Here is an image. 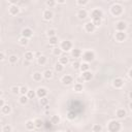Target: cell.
Instances as JSON below:
<instances>
[{
	"label": "cell",
	"instance_id": "obj_38",
	"mask_svg": "<svg viewBox=\"0 0 132 132\" xmlns=\"http://www.w3.org/2000/svg\"><path fill=\"white\" fill-rule=\"evenodd\" d=\"M58 42H59V40H58L57 36H54V37L50 38V44H51V45H57Z\"/></svg>",
	"mask_w": 132,
	"mask_h": 132
},
{
	"label": "cell",
	"instance_id": "obj_1",
	"mask_svg": "<svg viewBox=\"0 0 132 132\" xmlns=\"http://www.w3.org/2000/svg\"><path fill=\"white\" fill-rule=\"evenodd\" d=\"M122 129V124L120 121H116V120H111L108 124H107V130L109 132H119Z\"/></svg>",
	"mask_w": 132,
	"mask_h": 132
},
{
	"label": "cell",
	"instance_id": "obj_54",
	"mask_svg": "<svg viewBox=\"0 0 132 132\" xmlns=\"http://www.w3.org/2000/svg\"><path fill=\"white\" fill-rule=\"evenodd\" d=\"M129 97H130V99H132V91L129 93Z\"/></svg>",
	"mask_w": 132,
	"mask_h": 132
},
{
	"label": "cell",
	"instance_id": "obj_15",
	"mask_svg": "<svg viewBox=\"0 0 132 132\" xmlns=\"http://www.w3.org/2000/svg\"><path fill=\"white\" fill-rule=\"evenodd\" d=\"M53 12L50 10V9H45L44 11H43V13H42V16H43V19L45 20V21H50V20H52L53 19Z\"/></svg>",
	"mask_w": 132,
	"mask_h": 132
},
{
	"label": "cell",
	"instance_id": "obj_16",
	"mask_svg": "<svg viewBox=\"0 0 132 132\" xmlns=\"http://www.w3.org/2000/svg\"><path fill=\"white\" fill-rule=\"evenodd\" d=\"M77 18L79 19V20H85L87 16H88V12H87V10H85V9H79L78 11H77Z\"/></svg>",
	"mask_w": 132,
	"mask_h": 132
},
{
	"label": "cell",
	"instance_id": "obj_34",
	"mask_svg": "<svg viewBox=\"0 0 132 132\" xmlns=\"http://www.w3.org/2000/svg\"><path fill=\"white\" fill-rule=\"evenodd\" d=\"M20 89H21V87H18V86H12V87L10 88V91H11V93H12V94L16 95V94H20Z\"/></svg>",
	"mask_w": 132,
	"mask_h": 132
},
{
	"label": "cell",
	"instance_id": "obj_49",
	"mask_svg": "<svg viewBox=\"0 0 132 132\" xmlns=\"http://www.w3.org/2000/svg\"><path fill=\"white\" fill-rule=\"evenodd\" d=\"M5 59V55H4V52H0V60L3 61Z\"/></svg>",
	"mask_w": 132,
	"mask_h": 132
},
{
	"label": "cell",
	"instance_id": "obj_18",
	"mask_svg": "<svg viewBox=\"0 0 132 132\" xmlns=\"http://www.w3.org/2000/svg\"><path fill=\"white\" fill-rule=\"evenodd\" d=\"M126 114H127V111L124 108H120V109L117 110V112H116V116H117L119 119H124L126 117Z\"/></svg>",
	"mask_w": 132,
	"mask_h": 132
},
{
	"label": "cell",
	"instance_id": "obj_19",
	"mask_svg": "<svg viewBox=\"0 0 132 132\" xmlns=\"http://www.w3.org/2000/svg\"><path fill=\"white\" fill-rule=\"evenodd\" d=\"M32 77H33V80H35V81H40V80L42 79V77H43V74L40 73V72H38V71H36V72L33 73Z\"/></svg>",
	"mask_w": 132,
	"mask_h": 132
},
{
	"label": "cell",
	"instance_id": "obj_50",
	"mask_svg": "<svg viewBox=\"0 0 132 132\" xmlns=\"http://www.w3.org/2000/svg\"><path fill=\"white\" fill-rule=\"evenodd\" d=\"M128 76H129L131 79H132V68L129 70V72H128Z\"/></svg>",
	"mask_w": 132,
	"mask_h": 132
},
{
	"label": "cell",
	"instance_id": "obj_6",
	"mask_svg": "<svg viewBox=\"0 0 132 132\" xmlns=\"http://www.w3.org/2000/svg\"><path fill=\"white\" fill-rule=\"evenodd\" d=\"M61 81H62V84H63V85L69 86V85H71L72 82H73V77H72L71 75H69V74H65V75L62 76Z\"/></svg>",
	"mask_w": 132,
	"mask_h": 132
},
{
	"label": "cell",
	"instance_id": "obj_14",
	"mask_svg": "<svg viewBox=\"0 0 132 132\" xmlns=\"http://www.w3.org/2000/svg\"><path fill=\"white\" fill-rule=\"evenodd\" d=\"M80 77L82 78V80H85V81H89L93 78V73L89 70V71H85V72H81V75Z\"/></svg>",
	"mask_w": 132,
	"mask_h": 132
},
{
	"label": "cell",
	"instance_id": "obj_48",
	"mask_svg": "<svg viewBox=\"0 0 132 132\" xmlns=\"http://www.w3.org/2000/svg\"><path fill=\"white\" fill-rule=\"evenodd\" d=\"M5 105V99H0V107H3Z\"/></svg>",
	"mask_w": 132,
	"mask_h": 132
},
{
	"label": "cell",
	"instance_id": "obj_40",
	"mask_svg": "<svg viewBox=\"0 0 132 132\" xmlns=\"http://www.w3.org/2000/svg\"><path fill=\"white\" fill-rule=\"evenodd\" d=\"M28 92H29L28 87H26V86H22L21 87V89H20V94L21 95H27Z\"/></svg>",
	"mask_w": 132,
	"mask_h": 132
},
{
	"label": "cell",
	"instance_id": "obj_57",
	"mask_svg": "<svg viewBox=\"0 0 132 132\" xmlns=\"http://www.w3.org/2000/svg\"><path fill=\"white\" fill-rule=\"evenodd\" d=\"M58 132H62V131H58Z\"/></svg>",
	"mask_w": 132,
	"mask_h": 132
},
{
	"label": "cell",
	"instance_id": "obj_22",
	"mask_svg": "<svg viewBox=\"0 0 132 132\" xmlns=\"http://www.w3.org/2000/svg\"><path fill=\"white\" fill-rule=\"evenodd\" d=\"M71 55H72L73 58H79L82 55V53H81V51L79 48H73L72 52H71Z\"/></svg>",
	"mask_w": 132,
	"mask_h": 132
},
{
	"label": "cell",
	"instance_id": "obj_43",
	"mask_svg": "<svg viewBox=\"0 0 132 132\" xmlns=\"http://www.w3.org/2000/svg\"><path fill=\"white\" fill-rule=\"evenodd\" d=\"M11 130H12V128L10 125H4L2 127V132H11Z\"/></svg>",
	"mask_w": 132,
	"mask_h": 132
},
{
	"label": "cell",
	"instance_id": "obj_25",
	"mask_svg": "<svg viewBox=\"0 0 132 132\" xmlns=\"http://www.w3.org/2000/svg\"><path fill=\"white\" fill-rule=\"evenodd\" d=\"M79 69H80V71H81V72L89 71V69H90V66H89V64H88V63L84 62V63H81V64H80V67H79Z\"/></svg>",
	"mask_w": 132,
	"mask_h": 132
},
{
	"label": "cell",
	"instance_id": "obj_44",
	"mask_svg": "<svg viewBox=\"0 0 132 132\" xmlns=\"http://www.w3.org/2000/svg\"><path fill=\"white\" fill-rule=\"evenodd\" d=\"M92 22L94 23V25L96 26V27H99L101 25V22H102V19H93L92 20Z\"/></svg>",
	"mask_w": 132,
	"mask_h": 132
},
{
	"label": "cell",
	"instance_id": "obj_52",
	"mask_svg": "<svg viewBox=\"0 0 132 132\" xmlns=\"http://www.w3.org/2000/svg\"><path fill=\"white\" fill-rule=\"evenodd\" d=\"M57 3H58V4H65L66 1H57Z\"/></svg>",
	"mask_w": 132,
	"mask_h": 132
},
{
	"label": "cell",
	"instance_id": "obj_23",
	"mask_svg": "<svg viewBox=\"0 0 132 132\" xmlns=\"http://www.w3.org/2000/svg\"><path fill=\"white\" fill-rule=\"evenodd\" d=\"M10 111H11V107L9 104H5L3 107H1V112L3 114H8L10 113Z\"/></svg>",
	"mask_w": 132,
	"mask_h": 132
},
{
	"label": "cell",
	"instance_id": "obj_11",
	"mask_svg": "<svg viewBox=\"0 0 132 132\" xmlns=\"http://www.w3.org/2000/svg\"><path fill=\"white\" fill-rule=\"evenodd\" d=\"M8 11L11 15H16L19 12H20V7L16 5V4H11L9 7H8Z\"/></svg>",
	"mask_w": 132,
	"mask_h": 132
},
{
	"label": "cell",
	"instance_id": "obj_5",
	"mask_svg": "<svg viewBox=\"0 0 132 132\" xmlns=\"http://www.w3.org/2000/svg\"><path fill=\"white\" fill-rule=\"evenodd\" d=\"M114 38H116V40H117V41L122 42V41L126 40L127 34L125 32H122V31H117V32H116V34H114Z\"/></svg>",
	"mask_w": 132,
	"mask_h": 132
},
{
	"label": "cell",
	"instance_id": "obj_35",
	"mask_svg": "<svg viewBox=\"0 0 132 132\" xmlns=\"http://www.w3.org/2000/svg\"><path fill=\"white\" fill-rule=\"evenodd\" d=\"M35 96H37V95H36V91L29 90V92L27 93V97H28L29 99H34V98H35Z\"/></svg>",
	"mask_w": 132,
	"mask_h": 132
},
{
	"label": "cell",
	"instance_id": "obj_10",
	"mask_svg": "<svg viewBox=\"0 0 132 132\" xmlns=\"http://www.w3.org/2000/svg\"><path fill=\"white\" fill-rule=\"evenodd\" d=\"M85 30H86V32H88V33H93L95 30H96V26L94 25V23L93 22H87L86 24H85Z\"/></svg>",
	"mask_w": 132,
	"mask_h": 132
},
{
	"label": "cell",
	"instance_id": "obj_27",
	"mask_svg": "<svg viewBox=\"0 0 132 132\" xmlns=\"http://www.w3.org/2000/svg\"><path fill=\"white\" fill-rule=\"evenodd\" d=\"M33 58H34V54H33L32 52H26L25 53V60L26 61L31 62L33 60Z\"/></svg>",
	"mask_w": 132,
	"mask_h": 132
},
{
	"label": "cell",
	"instance_id": "obj_28",
	"mask_svg": "<svg viewBox=\"0 0 132 132\" xmlns=\"http://www.w3.org/2000/svg\"><path fill=\"white\" fill-rule=\"evenodd\" d=\"M28 100H29V98L27 97V95H21V97L19 98V102L23 105H25L28 102Z\"/></svg>",
	"mask_w": 132,
	"mask_h": 132
},
{
	"label": "cell",
	"instance_id": "obj_39",
	"mask_svg": "<svg viewBox=\"0 0 132 132\" xmlns=\"http://www.w3.org/2000/svg\"><path fill=\"white\" fill-rule=\"evenodd\" d=\"M34 123H35V128H37V129H40V128L42 127V125H43V122H42L40 119L34 120Z\"/></svg>",
	"mask_w": 132,
	"mask_h": 132
},
{
	"label": "cell",
	"instance_id": "obj_33",
	"mask_svg": "<svg viewBox=\"0 0 132 132\" xmlns=\"http://www.w3.org/2000/svg\"><path fill=\"white\" fill-rule=\"evenodd\" d=\"M55 69H56L57 72H62V71L64 70V65H62L61 63L58 62V63L55 65Z\"/></svg>",
	"mask_w": 132,
	"mask_h": 132
},
{
	"label": "cell",
	"instance_id": "obj_4",
	"mask_svg": "<svg viewBox=\"0 0 132 132\" xmlns=\"http://www.w3.org/2000/svg\"><path fill=\"white\" fill-rule=\"evenodd\" d=\"M60 47H61V50L63 52H69V51L72 50V43L69 40H64V41L61 42Z\"/></svg>",
	"mask_w": 132,
	"mask_h": 132
},
{
	"label": "cell",
	"instance_id": "obj_12",
	"mask_svg": "<svg viewBox=\"0 0 132 132\" xmlns=\"http://www.w3.org/2000/svg\"><path fill=\"white\" fill-rule=\"evenodd\" d=\"M22 36L23 37H26V38H31L32 36H33V31H32V29H30V28H24L23 30H22Z\"/></svg>",
	"mask_w": 132,
	"mask_h": 132
},
{
	"label": "cell",
	"instance_id": "obj_20",
	"mask_svg": "<svg viewBox=\"0 0 132 132\" xmlns=\"http://www.w3.org/2000/svg\"><path fill=\"white\" fill-rule=\"evenodd\" d=\"M25 125H26L27 130H30V131L35 128V123H34V121H32V120H28Z\"/></svg>",
	"mask_w": 132,
	"mask_h": 132
},
{
	"label": "cell",
	"instance_id": "obj_41",
	"mask_svg": "<svg viewBox=\"0 0 132 132\" xmlns=\"http://www.w3.org/2000/svg\"><path fill=\"white\" fill-rule=\"evenodd\" d=\"M56 33H57V31L55 29H50V30H47V36L50 38L54 37V36H56Z\"/></svg>",
	"mask_w": 132,
	"mask_h": 132
},
{
	"label": "cell",
	"instance_id": "obj_9",
	"mask_svg": "<svg viewBox=\"0 0 132 132\" xmlns=\"http://www.w3.org/2000/svg\"><path fill=\"white\" fill-rule=\"evenodd\" d=\"M36 95H37V97L38 98H44V97H46V95H47V90L45 89V88H43V87H39V88H37L36 89Z\"/></svg>",
	"mask_w": 132,
	"mask_h": 132
},
{
	"label": "cell",
	"instance_id": "obj_53",
	"mask_svg": "<svg viewBox=\"0 0 132 132\" xmlns=\"http://www.w3.org/2000/svg\"><path fill=\"white\" fill-rule=\"evenodd\" d=\"M129 108H130V110L132 111V101H131V102L129 103Z\"/></svg>",
	"mask_w": 132,
	"mask_h": 132
},
{
	"label": "cell",
	"instance_id": "obj_36",
	"mask_svg": "<svg viewBox=\"0 0 132 132\" xmlns=\"http://www.w3.org/2000/svg\"><path fill=\"white\" fill-rule=\"evenodd\" d=\"M69 62V59L67 57H65V56H62L60 59H59V63H61L62 65H66V64H68Z\"/></svg>",
	"mask_w": 132,
	"mask_h": 132
},
{
	"label": "cell",
	"instance_id": "obj_45",
	"mask_svg": "<svg viewBox=\"0 0 132 132\" xmlns=\"http://www.w3.org/2000/svg\"><path fill=\"white\" fill-rule=\"evenodd\" d=\"M39 102H40V104H41V105H44V106H45V105H47V103H48V99H47L46 97L41 98Z\"/></svg>",
	"mask_w": 132,
	"mask_h": 132
},
{
	"label": "cell",
	"instance_id": "obj_37",
	"mask_svg": "<svg viewBox=\"0 0 132 132\" xmlns=\"http://www.w3.org/2000/svg\"><path fill=\"white\" fill-rule=\"evenodd\" d=\"M62 50H61V47H54L53 48V55H55V56H61V54H62Z\"/></svg>",
	"mask_w": 132,
	"mask_h": 132
},
{
	"label": "cell",
	"instance_id": "obj_31",
	"mask_svg": "<svg viewBox=\"0 0 132 132\" xmlns=\"http://www.w3.org/2000/svg\"><path fill=\"white\" fill-rule=\"evenodd\" d=\"M73 90H74L75 92H77V93L81 92L82 90H84V87H82V84H79V82H76V84L74 85V88H73Z\"/></svg>",
	"mask_w": 132,
	"mask_h": 132
},
{
	"label": "cell",
	"instance_id": "obj_21",
	"mask_svg": "<svg viewBox=\"0 0 132 132\" xmlns=\"http://www.w3.org/2000/svg\"><path fill=\"white\" fill-rule=\"evenodd\" d=\"M66 117H67V119L69 120V121H73V120H75L76 119V112L75 111H73V110H70V111H68L67 112V116H66Z\"/></svg>",
	"mask_w": 132,
	"mask_h": 132
},
{
	"label": "cell",
	"instance_id": "obj_56",
	"mask_svg": "<svg viewBox=\"0 0 132 132\" xmlns=\"http://www.w3.org/2000/svg\"><path fill=\"white\" fill-rule=\"evenodd\" d=\"M131 116H132V111H131Z\"/></svg>",
	"mask_w": 132,
	"mask_h": 132
},
{
	"label": "cell",
	"instance_id": "obj_51",
	"mask_svg": "<svg viewBox=\"0 0 132 132\" xmlns=\"http://www.w3.org/2000/svg\"><path fill=\"white\" fill-rule=\"evenodd\" d=\"M82 81H84V80H82V78L79 76V77H77V82H79V84H81V82Z\"/></svg>",
	"mask_w": 132,
	"mask_h": 132
},
{
	"label": "cell",
	"instance_id": "obj_46",
	"mask_svg": "<svg viewBox=\"0 0 132 132\" xmlns=\"http://www.w3.org/2000/svg\"><path fill=\"white\" fill-rule=\"evenodd\" d=\"M88 3H89L88 0H77V1H76V4H77V5H86V4H88Z\"/></svg>",
	"mask_w": 132,
	"mask_h": 132
},
{
	"label": "cell",
	"instance_id": "obj_55",
	"mask_svg": "<svg viewBox=\"0 0 132 132\" xmlns=\"http://www.w3.org/2000/svg\"><path fill=\"white\" fill-rule=\"evenodd\" d=\"M89 132H93V131H89Z\"/></svg>",
	"mask_w": 132,
	"mask_h": 132
},
{
	"label": "cell",
	"instance_id": "obj_47",
	"mask_svg": "<svg viewBox=\"0 0 132 132\" xmlns=\"http://www.w3.org/2000/svg\"><path fill=\"white\" fill-rule=\"evenodd\" d=\"M72 66H73L74 69H78V68L80 67V63H79L78 61H74V62L72 63Z\"/></svg>",
	"mask_w": 132,
	"mask_h": 132
},
{
	"label": "cell",
	"instance_id": "obj_13",
	"mask_svg": "<svg viewBox=\"0 0 132 132\" xmlns=\"http://www.w3.org/2000/svg\"><path fill=\"white\" fill-rule=\"evenodd\" d=\"M116 29H117V31L125 32V30L127 29V24L124 21H119L117 24H116Z\"/></svg>",
	"mask_w": 132,
	"mask_h": 132
},
{
	"label": "cell",
	"instance_id": "obj_29",
	"mask_svg": "<svg viewBox=\"0 0 132 132\" xmlns=\"http://www.w3.org/2000/svg\"><path fill=\"white\" fill-rule=\"evenodd\" d=\"M19 43H20L22 46H26V45H28V43H29V39L22 36V37L19 39Z\"/></svg>",
	"mask_w": 132,
	"mask_h": 132
},
{
	"label": "cell",
	"instance_id": "obj_26",
	"mask_svg": "<svg viewBox=\"0 0 132 132\" xmlns=\"http://www.w3.org/2000/svg\"><path fill=\"white\" fill-rule=\"evenodd\" d=\"M42 74H43V77H44L45 79H51V78L53 77V71H52V70H50V69L45 70Z\"/></svg>",
	"mask_w": 132,
	"mask_h": 132
},
{
	"label": "cell",
	"instance_id": "obj_42",
	"mask_svg": "<svg viewBox=\"0 0 132 132\" xmlns=\"http://www.w3.org/2000/svg\"><path fill=\"white\" fill-rule=\"evenodd\" d=\"M45 4H46V6L53 7V6H55V5L57 4V2L55 1V0H47V1L45 2Z\"/></svg>",
	"mask_w": 132,
	"mask_h": 132
},
{
	"label": "cell",
	"instance_id": "obj_3",
	"mask_svg": "<svg viewBox=\"0 0 132 132\" xmlns=\"http://www.w3.org/2000/svg\"><path fill=\"white\" fill-rule=\"evenodd\" d=\"M81 57H82V60H84L86 63H89V62H91L95 59V54L92 51H86L85 53H82Z\"/></svg>",
	"mask_w": 132,
	"mask_h": 132
},
{
	"label": "cell",
	"instance_id": "obj_24",
	"mask_svg": "<svg viewBox=\"0 0 132 132\" xmlns=\"http://www.w3.org/2000/svg\"><path fill=\"white\" fill-rule=\"evenodd\" d=\"M46 61H47V58L45 57V56H43V55H41L40 57H38L37 58V64L38 65H44L45 63H46Z\"/></svg>",
	"mask_w": 132,
	"mask_h": 132
},
{
	"label": "cell",
	"instance_id": "obj_30",
	"mask_svg": "<svg viewBox=\"0 0 132 132\" xmlns=\"http://www.w3.org/2000/svg\"><path fill=\"white\" fill-rule=\"evenodd\" d=\"M18 56L16 55H10L9 57H8V62L10 63V64H14V63H16L18 62Z\"/></svg>",
	"mask_w": 132,
	"mask_h": 132
},
{
	"label": "cell",
	"instance_id": "obj_2",
	"mask_svg": "<svg viewBox=\"0 0 132 132\" xmlns=\"http://www.w3.org/2000/svg\"><path fill=\"white\" fill-rule=\"evenodd\" d=\"M110 12L112 15L114 16H120L123 14L124 12V9H123V6L121 4H118V3H116L113 4L111 7H110Z\"/></svg>",
	"mask_w": 132,
	"mask_h": 132
},
{
	"label": "cell",
	"instance_id": "obj_32",
	"mask_svg": "<svg viewBox=\"0 0 132 132\" xmlns=\"http://www.w3.org/2000/svg\"><path fill=\"white\" fill-rule=\"evenodd\" d=\"M92 131L93 132H101L102 131V126L99 125V124H95V125H93Z\"/></svg>",
	"mask_w": 132,
	"mask_h": 132
},
{
	"label": "cell",
	"instance_id": "obj_8",
	"mask_svg": "<svg viewBox=\"0 0 132 132\" xmlns=\"http://www.w3.org/2000/svg\"><path fill=\"white\" fill-rule=\"evenodd\" d=\"M91 16H92V20L93 19H102V16H103V12L101 9H99V8H95L92 13H91Z\"/></svg>",
	"mask_w": 132,
	"mask_h": 132
},
{
	"label": "cell",
	"instance_id": "obj_7",
	"mask_svg": "<svg viewBox=\"0 0 132 132\" xmlns=\"http://www.w3.org/2000/svg\"><path fill=\"white\" fill-rule=\"evenodd\" d=\"M112 86L116 89H121L124 86V79L121 77H116L112 81Z\"/></svg>",
	"mask_w": 132,
	"mask_h": 132
},
{
	"label": "cell",
	"instance_id": "obj_17",
	"mask_svg": "<svg viewBox=\"0 0 132 132\" xmlns=\"http://www.w3.org/2000/svg\"><path fill=\"white\" fill-rule=\"evenodd\" d=\"M50 122H51V124H53V125H58V124H60V122H61L60 116H58V114L52 116V117H51V120H50Z\"/></svg>",
	"mask_w": 132,
	"mask_h": 132
}]
</instances>
